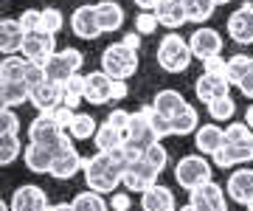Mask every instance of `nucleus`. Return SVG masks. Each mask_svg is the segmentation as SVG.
<instances>
[{
	"instance_id": "f257e3e1",
	"label": "nucleus",
	"mask_w": 253,
	"mask_h": 211,
	"mask_svg": "<svg viewBox=\"0 0 253 211\" xmlns=\"http://www.w3.org/2000/svg\"><path fill=\"white\" fill-rule=\"evenodd\" d=\"M82 172H84L87 189H93L99 194H113L121 186V180H124V169L113 161L110 152H96V155L84 158Z\"/></svg>"
},
{
	"instance_id": "f03ea898",
	"label": "nucleus",
	"mask_w": 253,
	"mask_h": 211,
	"mask_svg": "<svg viewBox=\"0 0 253 211\" xmlns=\"http://www.w3.org/2000/svg\"><path fill=\"white\" fill-rule=\"evenodd\" d=\"M101 71L113 79H129L138 74V51L121 42H113L101 51Z\"/></svg>"
},
{
	"instance_id": "7ed1b4c3",
	"label": "nucleus",
	"mask_w": 253,
	"mask_h": 211,
	"mask_svg": "<svg viewBox=\"0 0 253 211\" xmlns=\"http://www.w3.org/2000/svg\"><path fill=\"white\" fill-rule=\"evenodd\" d=\"M194 54H191L189 40H183L180 34H166L158 45V65H161L166 74H183L191 65Z\"/></svg>"
},
{
	"instance_id": "20e7f679",
	"label": "nucleus",
	"mask_w": 253,
	"mask_h": 211,
	"mask_svg": "<svg viewBox=\"0 0 253 211\" xmlns=\"http://www.w3.org/2000/svg\"><path fill=\"white\" fill-rule=\"evenodd\" d=\"M28 141H34V144H42V147H51L56 152V149H62L68 141H71V135L62 129V124L54 119V113H40L31 124H28Z\"/></svg>"
},
{
	"instance_id": "39448f33",
	"label": "nucleus",
	"mask_w": 253,
	"mask_h": 211,
	"mask_svg": "<svg viewBox=\"0 0 253 211\" xmlns=\"http://www.w3.org/2000/svg\"><path fill=\"white\" fill-rule=\"evenodd\" d=\"M155 141H161V135L155 132L149 116H146L144 107H141V110L132 113V121H129V129H126L124 147H126V152H129L132 158H138V155H144V152L152 147Z\"/></svg>"
},
{
	"instance_id": "423d86ee",
	"label": "nucleus",
	"mask_w": 253,
	"mask_h": 211,
	"mask_svg": "<svg viewBox=\"0 0 253 211\" xmlns=\"http://www.w3.org/2000/svg\"><path fill=\"white\" fill-rule=\"evenodd\" d=\"M211 172H214V169H211V164H208L203 155H183L180 161H177V166H174V180H177V186H183L186 192H191V189H197V186L214 180Z\"/></svg>"
},
{
	"instance_id": "0eeeda50",
	"label": "nucleus",
	"mask_w": 253,
	"mask_h": 211,
	"mask_svg": "<svg viewBox=\"0 0 253 211\" xmlns=\"http://www.w3.org/2000/svg\"><path fill=\"white\" fill-rule=\"evenodd\" d=\"M82 65H84V54H82L79 48H62V51H56L45 62V74L51 82L65 84L73 74H79Z\"/></svg>"
},
{
	"instance_id": "6e6552de",
	"label": "nucleus",
	"mask_w": 253,
	"mask_h": 211,
	"mask_svg": "<svg viewBox=\"0 0 253 211\" xmlns=\"http://www.w3.org/2000/svg\"><path fill=\"white\" fill-rule=\"evenodd\" d=\"M158 177H161V169L152 166L144 155H138V158H132L129 166L124 169V180H121V186H124L126 192H146L149 186L158 183Z\"/></svg>"
},
{
	"instance_id": "1a4fd4ad",
	"label": "nucleus",
	"mask_w": 253,
	"mask_h": 211,
	"mask_svg": "<svg viewBox=\"0 0 253 211\" xmlns=\"http://www.w3.org/2000/svg\"><path fill=\"white\" fill-rule=\"evenodd\" d=\"M189 203L197 211H228V192L217 180H208V183L191 189Z\"/></svg>"
},
{
	"instance_id": "9d476101",
	"label": "nucleus",
	"mask_w": 253,
	"mask_h": 211,
	"mask_svg": "<svg viewBox=\"0 0 253 211\" xmlns=\"http://www.w3.org/2000/svg\"><path fill=\"white\" fill-rule=\"evenodd\" d=\"M189 45H191L194 59L206 62V59H211V56L222 54V34H219L217 28H211V26H200V28H194V34L189 37Z\"/></svg>"
},
{
	"instance_id": "9b49d317",
	"label": "nucleus",
	"mask_w": 253,
	"mask_h": 211,
	"mask_svg": "<svg viewBox=\"0 0 253 211\" xmlns=\"http://www.w3.org/2000/svg\"><path fill=\"white\" fill-rule=\"evenodd\" d=\"M228 37L236 45H253V3H242L228 17Z\"/></svg>"
},
{
	"instance_id": "f8f14e48",
	"label": "nucleus",
	"mask_w": 253,
	"mask_h": 211,
	"mask_svg": "<svg viewBox=\"0 0 253 211\" xmlns=\"http://www.w3.org/2000/svg\"><path fill=\"white\" fill-rule=\"evenodd\" d=\"M248 161H253V135L251 138H242V141H228V138H225L222 149L214 155V166H219V169L248 164Z\"/></svg>"
},
{
	"instance_id": "ddd939ff",
	"label": "nucleus",
	"mask_w": 253,
	"mask_h": 211,
	"mask_svg": "<svg viewBox=\"0 0 253 211\" xmlns=\"http://www.w3.org/2000/svg\"><path fill=\"white\" fill-rule=\"evenodd\" d=\"M113 84H116V79L107 76L104 71L84 74V101L93 104V107H101V104L113 101Z\"/></svg>"
},
{
	"instance_id": "4468645a",
	"label": "nucleus",
	"mask_w": 253,
	"mask_h": 211,
	"mask_svg": "<svg viewBox=\"0 0 253 211\" xmlns=\"http://www.w3.org/2000/svg\"><path fill=\"white\" fill-rule=\"evenodd\" d=\"M71 31L79 40H99L104 31H101L99 17H96V6H90V3L76 6L71 14Z\"/></svg>"
},
{
	"instance_id": "2eb2a0df",
	"label": "nucleus",
	"mask_w": 253,
	"mask_h": 211,
	"mask_svg": "<svg viewBox=\"0 0 253 211\" xmlns=\"http://www.w3.org/2000/svg\"><path fill=\"white\" fill-rule=\"evenodd\" d=\"M20 54L26 56L28 62H37V65H45L51 56L56 54V40L54 34H42V31H31L23 42V51Z\"/></svg>"
},
{
	"instance_id": "dca6fc26",
	"label": "nucleus",
	"mask_w": 253,
	"mask_h": 211,
	"mask_svg": "<svg viewBox=\"0 0 253 211\" xmlns=\"http://www.w3.org/2000/svg\"><path fill=\"white\" fill-rule=\"evenodd\" d=\"M11 211H48L51 203H48V194L34 183H26V186H17L14 194L9 200Z\"/></svg>"
},
{
	"instance_id": "f3484780",
	"label": "nucleus",
	"mask_w": 253,
	"mask_h": 211,
	"mask_svg": "<svg viewBox=\"0 0 253 211\" xmlns=\"http://www.w3.org/2000/svg\"><path fill=\"white\" fill-rule=\"evenodd\" d=\"M82 166H84V158L76 152V147H73L71 141L65 144L62 149H56L54 155V166H51V177H56V180H71L76 172H82Z\"/></svg>"
},
{
	"instance_id": "a211bd4d",
	"label": "nucleus",
	"mask_w": 253,
	"mask_h": 211,
	"mask_svg": "<svg viewBox=\"0 0 253 211\" xmlns=\"http://www.w3.org/2000/svg\"><path fill=\"white\" fill-rule=\"evenodd\" d=\"M194 93H197V99L203 104H208V101L231 93V79L225 74H208V71H203V76H197V82H194Z\"/></svg>"
},
{
	"instance_id": "6ab92c4d",
	"label": "nucleus",
	"mask_w": 253,
	"mask_h": 211,
	"mask_svg": "<svg viewBox=\"0 0 253 211\" xmlns=\"http://www.w3.org/2000/svg\"><path fill=\"white\" fill-rule=\"evenodd\" d=\"M31 104H34L40 113H54L59 104H65V87L59 82L45 79L42 84L31 87Z\"/></svg>"
},
{
	"instance_id": "aec40b11",
	"label": "nucleus",
	"mask_w": 253,
	"mask_h": 211,
	"mask_svg": "<svg viewBox=\"0 0 253 211\" xmlns=\"http://www.w3.org/2000/svg\"><path fill=\"white\" fill-rule=\"evenodd\" d=\"M222 144H225V129L217 127V124H203L194 132V147H197L200 155L206 158H214L222 149Z\"/></svg>"
},
{
	"instance_id": "412c9836",
	"label": "nucleus",
	"mask_w": 253,
	"mask_h": 211,
	"mask_svg": "<svg viewBox=\"0 0 253 211\" xmlns=\"http://www.w3.org/2000/svg\"><path fill=\"white\" fill-rule=\"evenodd\" d=\"M26 37H28V31L20 26V20H14V17L3 20V23H0V51H3V56L20 54Z\"/></svg>"
},
{
	"instance_id": "4be33fe9",
	"label": "nucleus",
	"mask_w": 253,
	"mask_h": 211,
	"mask_svg": "<svg viewBox=\"0 0 253 211\" xmlns=\"http://www.w3.org/2000/svg\"><path fill=\"white\" fill-rule=\"evenodd\" d=\"M141 209L144 211H177L174 192L163 183L149 186L146 192H141Z\"/></svg>"
},
{
	"instance_id": "5701e85b",
	"label": "nucleus",
	"mask_w": 253,
	"mask_h": 211,
	"mask_svg": "<svg viewBox=\"0 0 253 211\" xmlns=\"http://www.w3.org/2000/svg\"><path fill=\"white\" fill-rule=\"evenodd\" d=\"M225 192H228V200L248 206V203L253 200V169H236V172L228 177Z\"/></svg>"
},
{
	"instance_id": "b1692460",
	"label": "nucleus",
	"mask_w": 253,
	"mask_h": 211,
	"mask_svg": "<svg viewBox=\"0 0 253 211\" xmlns=\"http://www.w3.org/2000/svg\"><path fill=\"white\" fill-rule=\"evenodd\" d=\"M54 149L51 147H42V144H34V141H28L26 152H23V161H26L28 172L34 174H45L51 172V166H54Z\"/></svg>"
},
{
	"instance_id": "393cba45",
	"label": "nucleus",
	"mask_w": 253,
	"mask_h": 211,
	"mask_svg": "<svg viewBox=\"0 0 253 211\" xmlns=\"http://www.w3.org/2000/svg\"><path fill=\"white\" fill-rule=\"evenodd\" d=\"M96 17H99V26L104 34H113L124 26V9L118 6L116 0H101L96 3Z\"/></svg>"
},
{
	"instance_id": "a878e982",
	"label": "nucleus",
	"mask_w": 253,
	"mask_h": 211,
	"mask_svg": "<svg viewBox=\"0 0 253 211\" xmlns=\"http://www.w3.org/2000/svg\"><path fill=\"white\" fill-rule=\"evenodd\" d=\"M158 20H161V26L166 28H180L183 23H189V14H186V6H183V0H161V6L155 9Z\"/></svg>"
},
{
	"instance_id": "bb28decb",
	"label": "nucleus",
	"mask_w": 253,
	"mask_h": 211,
	"mask_svg": "<svg viewBox=\"0 0 253 211\" xmlns=\"http://www.w3.org/2000/svg\"><path fill=\"white\" fill-rule=\"evenodd\" d=\"M126 135L121 132V129H116L113 124H99V132L93 135V144H96V152H113V149L124 147Z\"/></svg>"
},
{
	"instance_id": "cd10ccee",
	"label": "nucleus",
	"mask_w": 253,
	"mask_h": 211,
	"mask_svg": "<svg viewBox=\"0 0 253 211\" xmlns=\"http://www.w3.org/2000/svg\"><path fill=\"white\" fill-rule=\"evenodd\" d=\"M26 71H28V59L23 54L3 56V65H0V82H26Z\"/></svg>"
},
{
	"instance_id": "c85d7f7f",
	"label": "nucleus",
	"mask_w": 253,
	"mask_h": 211,
	"mask_svg": "<svg viewBox=\"0 0 253 211\" xmlns=\"http://www.w3.org/2000/svg\"><path fill=\"white\" fill-rule=\"evenodd\" d=\"M0 96H3V107H20L31 101V87L26 82H0Z\"/></svg>"
},
{
	"instance_id": "c756f323",
	"label": "nucleus",
	"mask_w": 253,
	"mask_h": 211,
	"mask_svg": "<svg viewBox=\"0 0 253 211\" xmlns=\"http://www.w3.org/2000/svg\"><path fill=\"white\" fill-rule=\"evenodd\" d=\"M152 104H155V110H161L163 116L174 119V116H177V113H180L183 107L189 104V101L183 99V96H180L177 90H158V96H155Z\"/></svg>"
},
{
	"instance_id": "7c9ffc66",
	"label": "nucleus",
	"mask_w": 253,
	"mask_h": 211,
	"mask_svg": "<svg viewBox=\"0 0 253 211\" xmlns=\"http://www.w3.org/2000/svg\"><path fill=\"white\" fill-rule=\"evenodd\" d=\"M96 132H99V124H96V119H93L90 113H76L71 121V127H68V135L76 138V141H87Z\"/></svg>"
},
{
	"instance_id": "2f4dec72",
	"label": "nucleus",
	"mask_w": 253,
	"mask_h": 211,
	"mask_svg": "<svg viewBox=\"0 0 253 211\" xmlns=\"http://www.w3.org/2000/svg\"><path fill=\"white\" fill-rule=\"evenodd\" d=\"M73 211H110V200H104V194L84 189L73 197Z\"/></svg>"
},
{
	"instance_id": "473e14b6",
	"label": "nucleus",
	"mask_w": 253,
	"mask_h": 211,
	"mask_svg": "<svg viewBox=\"0 0 253 211\" xmlns=\"http://www.w3.org/2000/svg\"><path fill=\"white\" fill-rule=\"evenodd\" d=\"M197 127H200V116H197V110H194L191 104H186V107L172 119V132L174 135H191V132H197Z\"/></svg>"
},
{
	"instance_id": "72a5a7b5",
	"label": "nucleus",
	"mask_w": 253,
	"mask_h": 211,
	"mask_svg": "<svg viewBox=\"0 0 253 211\" xmlns=\"http://www.w3.org/2000/svg\"><path fill=\"white\" fill-rule=\"evenodd\" d=\"M183 6H186L189 23H206V20H211L214 11H217V3H214V0H183Z\"/></svg>"
},
{
	"instance_id": "f704fd0d",
	"label": "nucleus",
	"mask_w": 253,
	"mask_h": 211,
	"mask_svg": "<svg viewBox=\"0 0 253 211\" xmlns=\"http://www.w3.org/2000/svg\"><path fill=\"white\" fill-rule=\"evenodd\" d=\"M20 155H23V141H20V135L3 132V138H0V164L9 166V164H14Z\"/></svg>"
},
{
	"instance_id": "c9c22d12",
	"label": "nucleus",
	"mask_w": 253,
	"mask_h": 211,
	"mask_svg": "<svg viewBox=\"0 0 253 211\" xmlns=\"http://www.w3.org/2000/svg\"><path fill=\"white\" fill-rule=\"evenodd\" d=\"M206 107H208V116L214 121H231L234 113H236V101L231 99V93H228V96H219V99L208 101Z\"/></svg>"
},
{
	"instance_id": "e433bc0d",
	"label": "nucleus",
	"mask_w": 253,
	"mask_h": 211,
	"mask_svg": "<svg viewBox=\"0 0 253 211\" xmlns=\"http://www.w3.org/2000/svg\"><path fill=\"white\" fill-rule=\"evenodd\" d=\"M62 87H65V104L76 110L82 101H84V76H82V74H73L71 79L62 84Z\"/></svg>"
},
{
	"instance_id": "4c0bfd02",
	"label": "nucleus",
	"mask_w": 253,
	"mask_h": 211,
	"mask_svg": "<svg viewBox=\"0 0 253 211\" xmlns=\"http://www.w3.org/2000/svg\"><path fill=\"white\" fill-rule=\"evenodd\" d=\"M251 65H253V56H248V54L228 56V79H231V84H239V82H242L245 74L251 71Z\"/></svg>"
},
{
	"instance_id": "58836bf2",
	"label": "nucleus",
	"mask_w": 253,
	"mask_h": 211,
	"mask_svg": "<svg viewBox=\"0 0 253 211\" xmlns=\"http://www.w3.org/2000/svg\"><path fill=\"white\" fill-rule=\"evenodd\" d=\"M65 26V14L59 9H54V6H48V9H42V17H40V31L42 34H59Z\"/></svg>"
},
{
	"instance_id": "ea45409f",
	"label": "nucleus",
	"mask_w": 253,
	"mask_h": 211,
	"mask_svg": "<svg viewBox=\"0 0 253 211\" xmlns=\"http://www.w3.org/2000/svg\"><path fill=\"white\" fill-rule=\"evenodd\" d=\"M144 113L149 116V121H152L155 132H158L161 138L174 135V132H172V119H169V116H163L161 110H155V104H144Z\"/></svg>"
},
{
	"instance_id": "a19ab883",
	"label": "nucleus",
	"mask_w": 253,
	"mask_h": 211,
	"mask_svg": "<svg viewBox=\"0 0 253 211\" xmlns=\"http://www.w3.org/2000/svg\"><path fill=\"white\" fill-rule=\"evenodd\" d=\"M158 26H161V20H158V14H155V11H141V14L135 17V31L141 34V37L155 34V31H158Z\"/></svg>"
},
{
	"instance_id": "79ce46f5",
	"label": "nucleus",
	"mask_w": 253,
	"mask_h": 211,
	"mask_svg": "<svg viewBox=\"0 0 253 211\" xmlns=\"http://www.w3.org/2000/svg\"><path fill=\"white\" fill-rule=\"evenodd\" d=\"M144 158H146V161H149L152 166H158L161 172L166 169V164H169V152H166V147H163L161 141H155L152 147H149V149L144 152Z\"/></svg>"
},
{
	"instance_id": "37998d69",
	"label": "nucleus",
	"mask_w": 253,
	"mask_h": 211,
	"mask_svg": "<svg viewBox=\"0 0 253 211\" xmlns=\"http://www.w3.org/2000/svg\"><path fill=\"white\" fill-rule=\"evenodd\" d=\"M0 129L11 132V135H20V119H17V113H14V107H3V113H0Z\"/></svg>"
},
{
	"instance_id": "c03bdc74",
	"label": "nucleus",
	"mask_w": 253,
	"mask_h": 211,
	"mask_svg": "<svg viewBox=\"0 0 253 211\" xmlns=\"http://www.w3.org/2000/svg\"><path fill=\"white\" fill-rule=\"evenodd\" d=\"M40 17H42V9H26L17 20H20V26L31 34V31H40Z\"/></svg>"
},
{
	"instance_id": "a18cd8bd",
	"label": "nucleus",
	"mask_w": 253,
	"mask_h": 211,
	"mask_svg": "<svg viewBox=\"0 0 253 211\" xmlns=\"http://www.w3.org/2000/svg\"><path fill=\"white\" fill-rule=\"evenodd\" d=\"M129 121H132V113L129 110H113L107 116V124H113L116 129H121L124 135H126V129H129Z\"/></svg>"
},
{
	"instance_id": "49530a36",
	"label": "nucleus",
	"mask_w": 253,
	"mask_h": 211,
	"mask_svg": "<svg viewBox=\"0 0 253 211\" xmlns=\"http://www.w3.org/2000/svg\"><path fill=\"white\" fill-rule=\"evenodd\" d=\"M203 71H208V74H225L228 76V59H222V54L211 56V59L203 62Z\"/></svg>"
},
{
	"instance_id": "de8ad7c7",
	"label": "nucleus",
	"mask_w": 253,
	"mask_h": 211,
	"mask_svg": "<svg viewBox=\"0 0 253 211\" xmlns=\"http://www.w3.org/2000/svg\"><path fill=\"white\" fill-rule=\"evenodd\" d=\"M73 116H76V110H73V107H68V104H59V107L54 110V119L59 121V124H62V129H65V132H68V127H71Z\"/></svg>"
},
{
	"instance_id": "09e8293b",
	"label": "nucleus",
	"mask_w": 253,
	"mask_h": 211,
	"mask_svg": "<svg viewBox=\"0 0 253 211\" xmlns=\"http://www.w3.org/2000/svg\"><path fill=\"white\" fill-rule=\"evenodd\" d=\"M129 206H132V200H129V192H113V197H110V209L129 211Z\"/></svg>"
},
{
	"instance_id": "8fccbe9b",
	"label": "nucleus",
	"mask_w": 253,
	"mask_h": 211,
	"mask_svg": "<svg viewBox=\"0 0 253 211\" xmlns=\"http://www.w3.org/2000/svg\"><path fill=\"white\" fill-rule=\"evenodd\" d=\"M129 96V87H126V79H116V84H113V101H121Z\"/></svg>"
},
{
	"instance_id": "3c124183",
	"label": "nucleus",
	"mask_w": 253,
	"mask_h": 211,
	"mask_svg": "<svg viewBox=\"0 0 253 211\" xmlns=\"http://www.w3.org/2000/svg\"><path fill=\"white\" fill-rule=\"evenodd\" d=\"M236 87H239V90H242L245 96H248V99H253V65H251V71L245 74V79H242L239 84H236Z\"/></svg>"
},
{
	"instance_id": "603ef678",
	"label": "nucleus",
	"mask_w": 253,
	"mask_h": 211,
	"mask_svg": "<svg viewBox=\"0 0 253 211\" xmlns=\"http://www.w3.org/2000/svg\"><path fill=\"white\" fill-rule=\"evenodd\" d=\"M135 6L141 11H155L158 6H161V0H135Z\"/></svg>"
},
{
	"instance_id": "864d4df0",
	"label": "nucleus",
	"mask_w": 253,
	"mask_h": 211,
	"mask_svg": "<svg viewBox=\"0 0 253 211\" xmlns=\"http://www.w3.org/2000/svg\"><path fill=\"white\" fill-rule=\"evenodd\" d=\"M124 42L129 48H135V51H138V48H141V34H138V31H129V34L124 37Z\"/></svg>"
},
{
	"instance_id": "5fc2aeb1",
	"label": "nucleus",
	"mask_w": 253,
	"mask_h": 211,
	"mask_svg": "<svg viewBox=\"0 0 253 211\" xmlns=\"http://www.w3.org/2000/svg\"><path fill=\"white\" fill-rule=\"evenodd\" d=\"M48 211H73V203H54Z\"/></svg>"
},
{
	"instance_id": "6e6d98bb",
	"label": "nucleus",
	"mask_w": 253,
	"mask_h": 211,
	"mask_svg": "<svg viewBox=\"0 0 253 211\" xmlns=\"http://www.w3.org/2000/svg\"><path fill=\"white\" fill-rule=\"evenodd\" d=\"M245 124H248V127L253 129V104L248 107V110H245Z\"/></svg>"
},
{
	"instance_id": "4d7b16f0",
	"label": "nucleus",
	"mask_w": 253,
	"mask_h": 211,
	"mask_svg": "<svg viewBox=\"0 0 253 211\" xmlns=\"http://www.w3.org/2000/svg\"><path fill=\"white\" fill-rule=\"evenodd\" d=\"M177 211H197V209H194L191 203H186V206H183V209H177Z\"/></svg>"
},
{
	"instance_id": "13d9d810",
	"label": "nucleus",
	"mask_w": 253,
	"mask_h": 211,
	"mask_svg": "<svg viewBox=\"0 0 253 211\" xmlns=\"http://www.w3.org/2000/svg\"><path fill=\"white\" fill-rule=\"evenodd\" d=\"M214 3H217V6H225V3H231V0H214Z\"/></svg>"
},
{
	"instance_id": "bf43d9fd",
	"label": "nucleus",
	"mask_w": 253,
	"mask_h": 211,
	"mask_svg": "<svg viewBox=\"0 0 253 211\" xmlns=\"http://www.w3.org/2000/svg\"><path fill=\"white\" fill-rule=\"evenodd\" d=\"M248 209H251V211H253V200H251V203H248Z\"/></svg>"
}]
</instances>
